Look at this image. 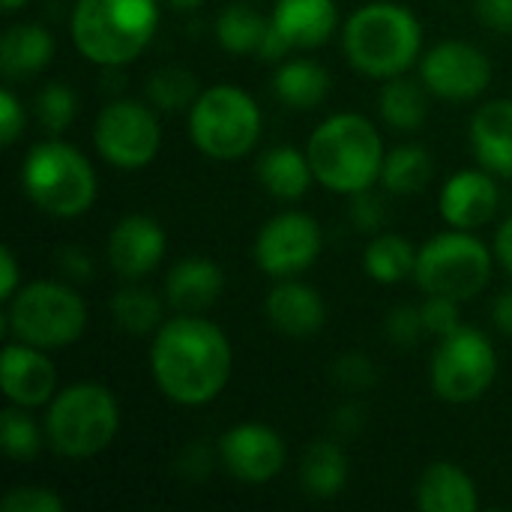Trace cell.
Returning a JSON list of instances; mask_svg holds the SVG:
<instances>
[{"instance_id":"cell-12","label":"cell","mask_w":512,"mask_h":512,"mask_svg":"<svg viewBox=\"0 0 512 512\" xmlns=\"http://www.w3.org/2000/svg\"><path fill=\"white\" fill-rule=\"evenodd\" d=\"M324 249L321 225L300 210L273 216L255 237L252 255L261 273L270 279H297L306 273Z\"/></svg>"},{"instance_id":"cell-25","label":"cell","mask_w":512,"mask_h":512,"mask_svg":"<svg viewBox=\"0 0 512 512\" xmlns=\"http://www.w3.org/2000/svg\"><path fill=\"white\" fill-rule=\"evenodd\" d=\"M300 486L312 498H336L348 486V459L336 441H315L300 462Z\"/></svg>"},{"instance_id":"cell-39","label":"cell","mask_w":512,"mask_h":512,"mask_svg":"<svg viewBox=\"0 0 512 512\" xmlns=\"http://www.w3.org/2000/svg\"><path fill=\"white\" fill-rule=\"evenodd\" d=\"M351 222L363 234H378L387 222V204L372 189L351 195Z\"/></svg>"},{"instance_id":"cell-22","label":"cell","mask_w":512,"mask_h":512,"mask_svg":"<svg viewBox=\"0 0 512 512\" xmlns=\"http://www.w3.org/2000/svg\"><path fill=\"white\" fill-rule=\"evenodd\" d=\"M417 507L423 512H474L480 507V495L459 465L435 462L417 483Z\"/></svg>"},{"instance_id":"cell-33","label":"cell","mask_w":512,"mask_h":512,"mask_svg":"<svg viewBox=\"0 0 512 512\" xmlns=\"http://www.w3.org/2000/svg\"><path fill=\"white\" fill-rule=\"evenodd\" d=\"M0 444L3 453L15 462H33L42 450V435L24 408L12 405L0 414Z\"/></svg>"},{"instance_id":"cell-35","label":"cell","mask_w":512,"mask_h":512,"mask_svg":"<svg viewBox=\"0 0 512 512\" xmlns=\"http://www.w3.org/2000/svg\"><path fill=\"white\" fill-rule=\"evenodd\" d=\"M423 312V324H426V333L444 339L450 336L453 330L462 327V312H459V300L453 297H441V294H429V300L420 306Z\"/></svg>"},{"instance_id":"cell-27","label":"cell","mask_w":512,"mask_h":512,"mask_svg":"<svg viewBox=\"0 0 512 512\" xmlns=\"http://www.w3.org/2000/svg\"><path fill=\"white\" fill-rule=\"evenodd\" d=\"M378 111L384 123H390L393 129L414 132L426 123V114H429L426 90L405 75L387 78V84L378 93Z\"/></svg>"},{"instance_id":"cell-41","label":"cell","mask_w":512,"mask_h":512,"mask_svg":"<svg viewBox=\"0 0 512 512\" xmlns=\"http://www.w3.org/2000/svg\"><path fill=\"white\" fill-rule=\"evenodd\" d=\"M213 462H216V456H213V450L207 444H189L177 465L189 480H207L210 471H213Z\"/></svg>"},{"instance_id":"cell-38","label":"cell","mask_w":512,"mask_h":512,"mask_svg":"<svg viewBox=\"0 0 512 512\" xmlns=\"http://www.w3.org/2000/svg\"><path fill=\"white\" fill-rule=\"evenodd\" d=\"M426 333V324H423V312L417 306H399L390 312L387 318V336L393 345L399 348H414Z\"/></svg>"},{"instance_id":"cell-21","label":"cell","mask_w":512,"mask_h":512,"mask_svg":"<svg viewBox=\"0 0 512 512\" xmlns=\"http://www.w3.org/2000/svg\"><path fill=\"white\" fill-rule=\"evenodd\" d=\"M225 288L222 267L210 258H183L171 267L165 279V297L174 309L198 315L210 309Z\"/></svg>"},{"instance_id":"cell-11","label":"cell","mask_w":512,"mask_h":512,"mask_svg":"<svg viewBox=\"0 0 512 512\" xmlns=\"http://www.w3.org/2000/svg\"><path fill=\"white\" fill-rule=\"evenodd\" d=\"M93 144L108 165L138 171L156 159L162 147V129L147 105L135 99H114L96 117Z\"/></svg>"},{"instance_id":"cell-49","label":"cell","mask_w":512,"mask_h":512,"mask_svg":"<svg viewBox=\"0 0 512 512\" xmlns=\"http://www.w3.org/2000/svg\"><path fill=\"white\" fill-rule=\"evenodd\" d=\"M168 3H171L174 9H198L204 0H168Z\"/></svg>"},{"instance_id":"cell-26","label":"cell","mask_w":512,"mask_h":512,"mask_svg":"<svg viewBox=\"0 0 512 512\" xmlns=\"http://www.w3.org/2000/svg\"><path fill=\"white\" fill-rule=\"evenodd\" d=\"M276 96L294 111H312L330 96V75L315 60H285L273 78Z\"/></svg>"},{"instance_id":"cell-20","label":"cell","mask_w":512,"mask_h":512,"mask_svg":"<svg viewBox=\"0 0 512 512\" xmlns=\"http://www.w3.org/2000/svg\"><path fill=\"white\" fill-rule=\"evenodd\" d=\"M270 24L291 42V48H318L324 45L336 24V0H276Z\"/></svg>"},{"instance_id":"cell-9","label":"cell","mask_w":512,"mask_h":512,"mask_svg":"<svg viewBox=\"0 0 512 512\" xmlns=\"http://www.w3.org/2000/svg\"><path fill=\"white\" fill-rule=\"evenodd\" d=\"M492 267L495 252H489L486 243L477 240L471 231L453 228L417 249L414 279L426 294H441L462 303L477 297L489 285Z\"/></svg>"},{"instance_id":"cell-37","label":"cell","mask_w":512,"mask_h":512,"mask_svg":"<svg viewBox=\"0 0 512 512\" xmlns=\"http://www.w3.org/2000/svg\"><path fill=\"white\" fill-rule=\"evenodd\" d=\"M333 378L345 387V390H369L375 381H378V369L375 363L360 354V351H351V354H342L336 363H333Z\"/></svg>"},{"instance_id":"cell-44","label":"cell","mask_w":512,"mask_h":512,"mask_svg":"<svg viewBox=\"0 0 512 512\" xmlns=\"http://www.w3.org/2000/svg\"><path fill=\"white\" fill-rule=\"evenodd\" d=\"M21 285H18V261H15V255H12V249L9 246H3L0 249V300H12L15 297V291H18Z\"/></svg>"},{"instance_id":"cell-1","label":"cell","mask_w":512,"mask_h":512,"mask_svg":"<svg viewBox=\"0 0 512 512\" xmlns=\"http://www.w3.org/2000/svg\"><path fill=\"white\" fill-rule=\"evenodd\" d=\"M234 351L228 336L201 315L165 321L150 345V372L165 399L183 408L210 405L231 381Z\"/></svg>"},{"instance_id":"cell-50","label":"cell","mask_w":512,"mask_h":512,"mask_svg":"<svg viewBox=\"0 0 512 512\" xmlns=\"http://www.w3.org/2000/svg\"><path fill=\"white\" fill-rule=\"evenodd\" d=\"M27 0H3V12H18Z\"/></svg>"},{"instance_id":"cell-2","label":"cell","mask_w":512,"mask_h":512,"mask_svg":"<svg viewBox=\"0 0 512 512\" xmlns=\"http://www.w3.org/2000/svg\"><path fill=\"white\" fill-rule=\"evenodd\" d=\"M306 156L315 180L336 195H357L381 183L384 141L372 120L363 114H333L309 135Z\"/></svg>"},{"instance_id":"cell-5","label":"cell","mask_w":512,"mask_h":512,"mask_svg":"<svg viewBox=\"0 0 512 512\" xmlns=\"http://www.w3.org/2000/svg\"><path fill=\"white\" fill-rule=\"evenodd\" d=\"M120 432V405L102 384L81 381L48 402L45 435L63 459H93L105 453Z\"/></svg>"},{"instance_id":"cell-43","label":"cell","mask_w":512,"mask_h":512,"mask_svg":"<svg viewBox=\"0 0 512 512\" xmlns=\"http://www.w3.org/2000/svg\"><path fill=\"white\" fill-rule=\"evenodd\" d=\"M57 267L72 279V282H87L93 276V261L81 246H63L57 252Z\"/></svg>"},{"instance_id":"cell-18","label":"cell","mask_w":512,"mask_h":512,"mask_svg":"<svg viewBox=\"0 0 512 512\" xmlns=\"http://www.w3.org/2000/svg\"><path fill=\"white\" fill-rule=\"evenodd\" d=\"M264 312L267 321L291 339H306L315 336L324 321H327V306L321 300V294L297 279H276V285L270 288L267 300H264Z\"/></svg>"},{"instance_id":"cell-28","label":"cell","mask_w":512,"mask_h":512,"mask_svg":"<svg viewBox=\"0 0 512 512\" xmlns=\"http://www.w3.org/2000/svg\"><path fill=\"white\" fill-rule=\"evenodd\" d=\"M435 162L423 144H402L387 153L381 168V186L390 195H417L429 186Z\"/></svg>"},{"instance_id":"cell-47","label":"cell","mask_w":512,"mask_h":512,"mask_svg":"<svg viewBox=\"0 0 512 512\" xmlns=\"http://www.w3.org/2000/svg\"><path fill=\"white\" fill-rule=\"evenodd\" d=\"M495 261L512 276V216L504 219V225L495 234Z\"/></svg>"},{"instance_id":"cell-13","label":"cell","mask_w":512,"mask_h":512,"mask_svg":"<svg viewBox=\"0 0 512 512\" xmlns=\"http://www.w3.org/2000/svg\"><path fill=\"white\" fill-rule=\"evenodd\" d=\"M420 78L426 90L450 102H471L492 81L489 57L471 42H441L423 54Z\"/></svg>"},{"instance_id":"cell-8","label":"cell","mask_w":512,"mask_h":512,"mask_svg":"<svg viewBox=\"0 0 512 512\" xmlns=\"http://www.w3.org/2000/svg\"><path fill=\"white\" fill-rule=\"evenodd\" d=\"M87 306L75 288L51 279L21 285L9 300V330L18 342L42 351H60L81 339Z\"/></svg>"},{"instance_id":"cell-30","label":"cell","mask_w":512,"mask_h":512,"mask_svg":"<svg viewBox=\"0 0 512 512\" xmlns=\"http://www.w3.org/2000/svg\"><path fill=\"white\" fill-rule=\"evenodd\" d=\"M162 300L141 288V285H129L123 291H117L111 297V318L120 330H126L129 336H147V333H156L165 321H162Z\"/></svg>"},{"instance_id":"cell-45","label":"cell","mask_w":512,"mask_h":512,"mask_svg":"<svg viewBox=\"0 0 512 512\" xmlns=\"http://www.w3.org/2000/svg\"><path fill=\"white\" fill-rule=\"evenodd\" d=\"M363 423H366V411H363L360 405H354V402L336 408V414H333V429H336L339 435H345V438L357 435V432L363 429Z\"/></svg>"},{"instance_id":"cell-10","label":"cell","mask_w":512,"mask_h":512,"mask_svg":"<svg viewBox=\"0 0 512 512\" xmlns=\"http://www.w3.org/2000/svg\"><path fill=\"white\" fill-rule=\"evenodd\" d=\"M495 375H498L495 345L489 342L486 333L465 324L441 339L429 366L432 390L438 393V399L450 405L477 402L495 384Z\"/></svg>"},{"instance_id":"cell-36","label":"cell","mask_w":512,"mask_h":512,"mask_svg":"<svg viewBox=\"0 0 512 512\" xmlns=\"http://www.w3.org/2000/svg\"><path fill=\"white\" fill-rule=\"evenodd\" d=\"M3 512H63L66 504L60 495H54L51 489L42 486H18L12 489L3 501H0Z\"/></svg>"},{"instance_id":"cell-31","label":"cell","mask_w":512,"mask_h":512,"mask_svg":"<svg viewBox=\"0 0 512 512\" xmlns=\"http://www.w3.org/2000/svg\"><path fill=\"white\" fill-rule=\"evenodd\" d=\"M267 27L270 21H264L252 6H228L216 18V39L231 54H258Z\"/></svg>"},{"instance_id":"cell-14","label":"cell","mask_w":512,"mask_h":512,"mask_svg":"<svg viewBox=\"0 0 512 512\" xmlns=\"http://www.w3.org/2000/svg\"><path fill=\"white\" fill-rule=\"evenodd\" d=\"M219 459L234 480L264 486L282 474L288 450L276 429L264 423H240L219 438Z\"/></svg>"},{"instance_id":"cell-19","label":"cell","mask_w":512,"mask_h":512,"mask_svg":"<svg viewBox=\"0 0 512 512\" xmlns=\"http://www.w3.org/2000/svg\"><path fill=\"white\" fill-rule=\"evenodd\" d=\"M471 147L480 168L512 177V99H492L474 111Z\"/></svg>"},{"instance_id":"cell-29","label":"cell","mask_w":512,"mask_h":512,"mask_svg":"<svg viewBox=\"0 0 512 512\" xmlns=\"http://www.w3.org/2000/svg\"><path fill=\"white\" fill-rule=\"evenodd\" d=\"M363 267L372 282L378 285H399L408 276H414L417 267V249L399 237V234H378L366 252H363Z\"/></svg>"},{"instance_id":"cell-17","label":"cell","mask_w":512,"mask_h":512,"mask_svg":"<svg viewBox=\"0 0 512 512\" xmlns=\"http://www.w3.org/2000/svg\"><path fill=\"white\" fill-rule=\"evenodd\" d=\"M0 381L6 399L24 411L42 408L57 396V369L48 360V351L27 342L6 345L0 360Z\"/></svg>"},{"instance_id":"cell-3","label":"cell","mask_w":512,"mask_h":512,"mask_svg":"<svg viewBox=\"0 0 512 512\" xmlns=\"http://www.w3.org/2000/svg\"><path fill=\"white\" fill-rule=\"evenodd\" d=\"M348 63L369 78L405 75L423 51V27L417 15L390 0L360 6L342 30Z\"/></svg>"},{"instance_id":"cell-16","label":"cell","mask_w":512,"mask_h":512,"mask_svg":"<svg viewBox=\"0 0 512 512\" xmlns=\"http://www.w3.org/2000/svg\"><path fill=\"white\" fill-rule=\"evenodd\" d=\"M498 204H501V192L495 174L486 168H465L453 174L438 198L444 222L462 231H477L489 225L498 213Z\"/></svg>"},{"instance_id":"cell-46","label":"cell","mask_w":512,"mask_h":512,"mask_svg":"<svg viewBox=\"0 0 512 512\" xmlns=\"http://www.w3.org/2000/svg\"><path fill=\"white\" fill-rule=\"evenodd\" d=\"M288 51H291V42L270 24L267 33H264V39H261V45H258V57L267 60V63H276V60H282Z\"/></svg>"},{"instance_id":"cell-34","label":"cell","mask_w":512,"mask_h":512,"mask_svg":"<svg viewBox=\"0 0 512 512\" xmlns=\"http://www.w3.org/2000/svg\"><path fill=\"white\" fill-rule=\"evenodd\" d=\"M78 114V96L66 84H45L36 96V120L45 132L60 135Z\"/></svg>"},{"instance_id":"cell-42","label":"cell","mask_w":512,"mask_h":512,"mask_svg":"<svg viewBox=\"0 0 512 512\" xmlns=\"http://www.w3.org/2000/svg\"><path fill=\"white\" fill-rule=\"evenodd\" d=\"M477 18L498 30V33H512V0H474Z\"/></svg>"},{"instance_id":"cell-15","label":"cell","mask_w":512,"mask_h":512,"mask_svg":"<svg viewBox=\"0 0 512 512\" xmlns=\"http://www.w3.org/2000/svg\"><path fill=\"white\" fill-rule=\"evenodd\" d=\"M165 246L168 240L162 225L153 216L132 213L123 216L108 234V264L120 279L138 282L162 264Z\"/></svg>"},{"instance_id":"cell-4","label":"cell","mask_w":512,"mask_h":512,"mask_svg":"<svg viewBox=\"0 0 512 512\" xmlns=\"http://www.w3.org/2000/svg\"><path fill=\"white\" fill-rule=\"evenodd\" d=\"M159 27V0H78L72 42L96 66L117 69L141 57Z\"/></svg>"},{"instance_id":"cell-6","label":"cell","mask_w":512,"mask_h":512,"mask_svg":"<svg viewBox=\"0 0 512 512\" xmlns=\"http://www.w3.org/2000/svg\"><path fill=\"white\" fill-rule=\"evenodd\" d=\"M21 186L33 207L48 216L72 219L93 207L99 183L90 159L66 141L36 144L21 165Z\"/></svg>"},{"instance_id":"cell-7","label":"cell","mask_w":512,"mask_h":512,"mask_svg":"<svg viewBox=\"0 0 512 512\" xmlns=\"http://www.w3.org/2000/svg\"><path fill=\"white\" fill-rule=\"evenodd\" d=\"M189 138L207 159H243L261 138V108L234 84L207 87L189 108Z\"/></svg>"},{"instance_id":"cell-23","label":"cell","mask_w":512,"mask_h":512,"mask_svg":"<svg viewBox=\"0 0 512 512\" xmlns=\"http://www.w3.org/2000/svg\"><path fill=\"white\" fill-rule=\"evenodd\" d=\"M54 57V39L39 24H15L0 42V69L6 78H27L42 72Z\"/></svg>"},{"instance_id":"cell-24","label":"cell","mask_w":512,"mask_h":512,"mask_svg":"<svg viewBox=\"0 0 512 512\" xmlns=\"http://www.w3.org/2000/svg\"><path fill=\"white\" fill-rule=\"evenodd\" d=\"M261 186L279 201H297L309 192L315 171L306 153L297 147H273L258 159Z\"/></svg>"},{"instance_id":"cell-32","label":"cell","mask_w":512,"mask_h":512,"mask_svg":"<svg viewBox=\"0 0 512 512\" xmlns=\"http://www.w3.org/2000/svg\"><path fill=\"white\" fill-rule=\"evenodd\" d=\"M147 96L156 108L162 111H180V108H192V102L198 99V78L180 66H168L150 75L147 84Z\"/></svg>"},{"instance_id":"cell-40","label":"cell","mask_w":512,"mask_h":512,"mask_svg":"<svg viewBox=\"0 0 512 512\" xmlns=\"http://www.w3.org/2000/svg\"><path fill=\"white\" fill-rule=\"evenodd\" d=\"M21 132H24V105L12 90H3L0 93V141H3V147H12Z\"/></svg>"},{"instance_id":"cell-48","label":"cell","mask_w":512,"mask_h":512,"mask_svg":"<svg viewBox=\"0 0 512 512\" xmlns=\"http://www.w3.org/2000/svg\"><path fill=\"white\" fill-rule=\"evenodd\" d=\"M492 321L495 327L504 333V336H512V291H504L495 306H492Z\"/></svg>"}]
</instances>
